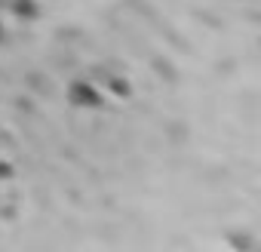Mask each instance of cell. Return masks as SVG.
Returning a JSON list of instances; mask_svg holds the SVG:
<instances>
[{
    "mask_svg": "<svg viewBox=\"0 0 261 252\" xmlns=\"http://www.w3.org/2000/svg\"><path fill=\"white\" fill-rule=\"evenodd\" d=\"M68 98H71L74 108H98L101 105V92L89 80H74L68 86Z\"/></svg>",
    "mask_w": 261,
    "mask_h": 252,
    "instance_id": "1",
    "label": "cell"
},
{
    "mask_svg": "<svg viewBox=\"0 0 261 252\" xmlns=\"http://www.w3.org/2000/svg\"><path fill=\"white\" fill-rule=\"evenodd\" d=\"M13 10H16L19 16H25V19H34V16H37V10H34V4H31V0H16V4H13Z\"/></svg>",
    "mask_w": 261,
    "mask_h": 252,
    "instance_id": "2",
    "label": "cell"
},
{
    "mask_svg": "<svg viewBox=\"0 0 261 252\" xmlns=\"http://www.w3.org/2000/svg\"><path fill=\"white\" fill-rule=\"evenodd\" d=\"M111 92H117V95H129V86H126V80L123 77H111Z\"/></svg>",
    "mask_w": 261,
    "mask_h": 252,
    "instance_id": "3",
    "label": "cell"
},
{
    "mask_svg": "<svg viewBox=\"0 0 261 252\" xmlns=\"http://www.w3.org/2000/svg\"><path fill=\"white\" fill-rule=\"evenodd\" d=\"M0 37H4V25H0Z\"/></svg>",
    "mask_w": 261,
    "mask_h": 252,
    "instance_id": "4",
    "label": "cell"
}]
</instances>
